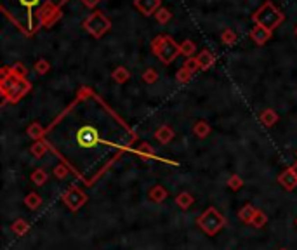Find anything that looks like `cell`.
Instances as JSON below:
<instances>
[{"label": "cell", "mask_w": 297, "mask_h": 250, "mask_svg": "<svg viewBox=\"0 0 297 250\" xmlns=\"http://www.w3.org/2000/svg\"><path fill=\"white\" fill-rule=\"evenodd\" d=\"M195 52H197V44L193 40H184L181 42V54L188 57H195Z\"/></svg>", "instance_id": "cell-25"}, {"label": "cell", "mask_w": 297, "mask_h": 250, "mask_svg": "<svg viewBox=\"0 0 297 250\" xmlns=\"http://www.w3.org/2000/svg\"><path fill=\"white\" fill-rule=\"evenodd\" d=\"M111 78L122 85V83H125L130 80V72L125 68V66H117V68L113 70V73H111Z\"/></svg>", "instance_id": "cell-18"}, {"label": "cell", "mask_w": 297, "mask_h": 250, "mask_svg": "<svg viewBox=\"0 0 297 250\" xmlns=\"http://www.w3.org/2000/svg\"><path fill=\"white\" fill-rule=\"evenodd\" d=\"M280 250H287V249H280Z\"/></svg>", "instance_id": "cell-41"}, {"label": "cell", "mask_w": 297, "mask_h": 250, "mask_svg": "<svg viewBox=\"0 0 297 250\" xmlns=\"http://www.w3.org/2000/svg\"><path fill=\"white\" fill-rule=\"evenodd\" d=\"M296 226H297V217H296Z\"/></svg>", "instance_id": "cell-39"}, {"label": "cell", "mask_w": 297, "mask_h": 250, "mask_svg": "<svg viewBox=\"0 0 297 250\" xmlns=\"http://www.w3.org/2000/svg\"><path fill=\"white\" fill-rule=\"evenodd\" d=\"M30 179L33 181V184L37 186H44L47 182V179H49V175H47V172L44 171L42 167H38V169H35L33 172H31Z\"/></svg>", "instance_id": "cell-23"}, {"label": "cell", "mask_w": 297, "mask_h": 250, "mask_svg": "<svg viewBox=\"0 0 297 250\" xmlns=\"http://www.w3.org/2000/svg\"><path fill=\"white\" fill-rule=\"evenodd\" d=\"M276 122H278V113L274 110H271V108H266V110L261 113V124H263L264 127H273Z\"/></svg>", "instance_id": "cell-19"}, {"label": "cell", "mask_w": 297, "mask_h": 250, "mask_svg": "<svg viewBox=\"0 0 297 250\" xmlns=\"http://www.w3.org/2000/svg\"><path fill=\"white\" fill-rule=\"evenodd\" d=\"M296 35H297V26H296Z\"/></svg>", "instance_id": "cell-40"}, {"label": "cell", "mask_w": 297, "mask_h": 250, "mask_svg": "<svg viewBox=\"0 0 297 250\" xmlns=\"http://www.w3.org/2000/svg\"><path fill=\"white\" fill-rule=\"evenodd\" d=\"M76 143H78V146L80 148H94V146H98V144L103 143V139L99 137V132L96 127H92V125H84L78 132H76Z\"/></svg>", "instance_id": "cell-6"}, {"label": "cell", "mask_w": 297, "mask_h": 250, "mask_svg": "<svg viewBox=\"0 0 297 250\" xmlns=\"http://www.w3.org/2000/svg\"><path fill=\"white\" fill-rule=\"evenodd\" d=\"M197 224L205 235L216 236L226 226V217L216 207H209L197 217Z\"/></svg>", "instance_id": "cell-3"}, {"label": "cell", "mask_w": 297, "mask_h": 250, "mask_svg": "<svg viewBox=\"0 0 297 250\" xmlns=\"http://www.w3.org/2000/svg\"><path fill=\"white\" fill-rule=\"evenodd\" d=\"M47 150H49V144L42 139V141H35V143L31 144L30 153L35 156V158H42V156H46Z\"/></svg>", "instance_id": "cell-21"}, {"label": "cell", "mask_w": 297, "mask_h": 250, "mask_svg": "<svg viewBox=\"0 0 297 250\" xmlns=\"http://www.w3.org/2000/svg\"><path fill=\"white\" fill-rule=\"evenodd\" d=\"M26 134H28V137H30V139L42 141L44 136L47 134V129H46V127H42V124H38V122H33V124L28 125Z\"/></svg>", "instance_id": "cell-14"}, {"label": "cell", "mask_w": 297, "mask_h": 250, "mask_svg": "<svg viewBox=\"0 0 297 250\" xmlns=\"http://www.w3.org/2000/svg\"><path fill=\"white\" fill-rule=\"evenodd\" d=\"M30 91H31V83L28 82L26 78H23V80L19 78L7 92H2V96H4V104L5 102H12V104H16V102L21 101V98H25Z\"/></svg>", "instance_id": "cell-7"}, {"label": "cell", "mask_w": 297, "mask_h": 250, "mask_svg": "<svg viewBox=\"0 0 297 250\" xmlns=\"http://www.w3.org/2000/svg\"><path fill=\"white\" fill-rule=\"evenodd\" d=\"M266 223H268V216L263 212V210H257L250 224H252V226H254V227H257V229H261V227L266 226Z\"/></svg>", "instance_id": "cell-28"}, {"label": "cell", "mask_w": 297, "mask_h": 250, "mask_svg": "<svg viewBox=\"0 0 297 250\" xmlns=\"http://www.w3.org/2000/svg\"><path fill=\"white\" fill-rule=\"evenodd\" d=\"M136 153L139 156H143V158H153V160L156 158L155 148H153L151 144H148V143H141V144H139V148L136 150Z\"/></svg>", "instance_id": "cell-24"}, {"label": "cell", "mask_w": 297, "mask_h": 250, "mask_svg": "<svg viewBox=\"0 0 297 250\" xmlns=\"http://www.w3.org/2000/svg\"><path fill=\"white\" fill-rule=\"evenodd\" d=\"M101 2V0H82V4L85 5V7H89V9H94V7H98V4Z\"/></svg>", "instance_id": "cell-37"}, {"label": "cell", "mask_w": 297, "mask_h": 250, "mask_svg": "<svg viewBox=\"0 0 297 250\" xmlns=\"http://www.w3.org/2000/svg\"><path fill=\"white\" fill-rule=\"evenodd\" d=\"M195 198L191 193H188V191H183V193H179L177 197H175V205L181 208V210H188V208L193 205Z\"/></svg>", "instance_id": "cell-17"}, {"label": "cell", "mask_w": 297, "mask_h": 250, "mask_svg": "<svg viewBox=\"0 0 297 250\" xmlns=\"http://www.w3.org/2000/svg\"><path fill=\"white\" fill-rule=\"evenodd\" d=\"M52 174H54V177L56 179H59V181H63V179H66L68 177V167L65 165V163H57L56 167L52 169Z\"/></svg>", "instance_id": "cell-29"}, {"label": "cell", "mask_w": 297, "mask_h": 250, "mask_svg": "<svg viewBox=\"0 0 297 250\" xmlns=\"http://www.w3.org/2000/svg\"><path fill=\"white\" fill-rule=\"evenodd\" d=\"M221 40H223V44H226V46H233V44H236L238 37H236V33L231 30V28H226V30L221 33Z\"/></svg>", "instance_id": "cell-27"}, {"label": "cell", "mask_w": 297, "mask_h": 250, "mask_svg": "<svg viewBox=\"0 0 297 250\" xmlns=\"http://www.w3.org/2000/svg\"><path fill=\"white\" fill-rule=\"evenodd\" d=\"M11 229L16 236H25L28 231H30V223L25 219H16L14 223H12Z\"/></svg>", "instance_id": "cell-20"}, {"label": "cell", "mask_w": 297, "mask_h": 250, "mask_svg": "<svg viewBox=\"0 0 297 250\" xmlns=\"http://www.w3.org/2000/svg\"><path fill=\"white\" fill-rule=\"evenodd\" d=\"M155 19L160 25H165V23H169V21L172 19V14H171V11H169L167 7H160L158 11L155 12Z\"/></svg>", "instance_id": "cell-26"}, {"label": "cell", "mask_w": 297, "mask_h": 250, "mask_svg": "<svg viewBox=\"0 0 297 250\" xmlns=\"http://www.w3.org/2000/svg\"><path fill=\"white\" fill-rule=\"evenodd\" d=\"M278 182L285 188L287 191H292L297 188V175L294 174L292 169L289 167V169H285V171L278 175Z\"/></svg>", "instance_id": "cell-10"}, {"label": "cell", "mask_w": 297, "mask_h": 250, "mask_svg": "<svg viewBox=\"0 0 297 250\" xmlns=\"http://www.w3.org/2000/svg\"><path fill=\"white\" fill-rule=\"evenodd\" d=\"M25 205H26L30 210H37L40 205H42V197L35 191H30V193L25 197Z\"/></svg>", "instance_id": "cell-22"}, {"label": "cell", "mask_w": 297, "mask_h": 250, "mask_svg": "<svg viewBox=\"0 0 297 250\" xmlns=\"http://www.w3.org/2000/svg\"><path fill=\"white\" fill-rule=\"evenodd\" d=\"M290 169H292V172H294V174H296V175H297V162H296V163H294V165H292V167H290Z\"/></svg>", "instance_id": "cell-38"}, {"label": "cell", "mask_w": 297, "mask_h": 250, "mask_svg": "<svg viewBox=\"0 0 297 250\" xmlns=\"http://www.w3.org/2000/svg\"><path fill=\"white\" fill-rule=\"evenodd\" d=\"M11 68H12V75L18 76V78L23 80V78H26V76H28V70H26V66H25L23 63H14Z\"/></svg>", "instance_id": "cell-30"}, {"label": "cell", "mask_w": 297, "mask_h": 250, "mask_svg": "<svg viewBox=\"0 0 297 250\" xmlns=\"http://www.w3.org/2000/svg\"><path fill=\"white\" fill-rule=\"evenodd\" d=\"M61 200L72 212H76V210H80V208L87 203L89 197L78 188V186H72V188H68V190L63 193Z\"/></svg>", "instance_id": "cell-5"}, {"label": "cell", "mask_w": 297, "mask_h": 250, "mask_svg": "<svg viewBox=\"0 0 297 250\" xmlns=\"http://www.w3.org/2000/svg\"><path fill=\"white\" fill-rule=\"evenodd\" d=\"M148 197H149V200H151L153 203H162V201L167 200L169 193H167V190H165L164 186L156 184V186H153V188H149Z\"/></svg>", "instance_id": "cell-13"}, {"label": "cell", "mask_w": 297, "mask_h": 250, "mask_svg": "<svg viewBox=\"0 0 297 250\" xmlns=\"http://www.w3.org/2000/svg\"><path fill=\"white\" fill-rule=\"evenodd\" d=\"M84 28L96 38H101L111 28V21L103 14V12H92L84 21Z\"/></svg>", "instance_id": "cell-4"}, {"label": "cell", "mask_w": 297, "mask_h": 250, "mask_svg": "<svg viewBox=\"0 0 297 250\" xmlns=\"http://www.w3.org/2000/svg\"><path fill=\"white\" fill-rule=\"evenodd\" d=\"M296 156H297V151H296Z\"/></svg>", "instance_id": "cell-42"}, {"label": "cell", "mask_w": 297, "mask_h": 250, "mask_svg": "<svg viewBox=\"0 0 297 250\" xmlns=\"http://www.w3.org/2000/svg\"><path fill=\"white\" fill-rule=\"evenodd\" d=\"M134 7L143 16H155V12L162 7V0H134Z\"/></svg>", "instance_id": "cell-8"}, {"label": "cell", "mask_w": 297, "mask_h": 250, "mask_svg": "<svg viewBox=\"0 0 297 250\" xmlns=\"http://www.w3.org/2000/svg\"><path fill=\"white\" fill-rule=\"evenodd\" d=\"M50 70V63L47 59H38L37 63H35V72L38 73V75H46L47 72Z\"/></svg>", "instance_id": "cell-31"}, {"label": "cell", "mask_w": 297, "mask_h": 250, "mask_svg": "<svg viewBox=\"0 0 297 250\" xmlns=\"http://www.w3.org/2000/svg\"><path fill=\"white\" fill-rule=\"evenodd\" d=\"M158 80V73H156L155 68H146L145 73H143V82L145 83H155Z\"/></svg>", "instance_id": "cell-33"}, {"label": "cell", "mask_w": 297, "mask_h": 250, "mask_svg": "<svg viewBox=\"0 0 297 250\" xmlns=\"http://www.w3.org/2000/svg\"><path fill=\"white\" fill-rule=\"evenodd\" d=\"M184 68L188 70V72H191V73H195V72H200V66H198V61H197V57H188L186 61H184Z\"/></svg>", "instance_id": "cell-35"}, {"label": "cell", "mask_w": 297, "mask_h": 250, "mask_svg": "<svg viewBox=\"0 0 297 250\" xmlns=\"http://www.w3.org/2000/svg\"><path fill=\"white\" fill-rule=\"evenodd\" d=\"M252 19H254L255 25H259V26H264L273 31L274 28H278L280 25L285 21V14H283L278 7H274V4L271 0H266V2L252 14Z\"/></svg>", "instance_id": "cell-2"}, {"label": "cell", "mask_w": 297, "mask_h": 250, "mask_svg": "<svg viewBox=\"0 0 297 250\" xmlns=\"http://www.w3.org/2000/svg\"><path fill=\"white\" fill-rule=\"evenodd\" d=\"M151 50L164 65H171L181 54V46L171 35H156L151 42Z\"/></svg>", "instance_id": "cell-1"}, {"label": "cell", "mask_w": 297, "mask_h": 250, "mask_svg": "<svg viewBox=\"0 0 297 250\" xmlns=\"http://www.w3.org/2000/svg\"><path fill=\"white\" fill-rule=\"evenodd\" d=\"M198 66H200V72H205V70L212 68V65L216 63V56H214L210 50H202V52L197 56Z\"/></svg>", "instance_id": "cell-12"}, {"label": "cell", "mask_w": 297, "mask_h": 250, "mask_svg": "<svg viewBox=\"0 0 297 250\" xmlns=\"http://www.w3.org/2000/svg\"><path fill=\"white\" fill-rule=\"evenodd\" d=\"M228 186L231 188L233 191H236V190H240L242 186H244V179L240 177V175H236V174H233L231 177H229V181H228Z\"/></svg>", "instance_id": "cell-34"}, {"label": "cell", "mask_w": 297, "mask_h": 250, "mask_svg": "<svg viewBox=\"0 0 297 250\" xmlns=\"http://www.w3.org/2000/svg\"><path fill=\"white\" fill-rule=\"evenodd\" d=\"M255 212H257V208H255L254 205L245 203L244 207L240 208V212H238V219L245 224H250L252 219H254V216H255Z\"/></svg>", "instance_id": "cell-16"}, {"label": "cell", "mask_w": 297, "mask_h": 250, "mask_svg": "<svg viewBox=\"0 0 297 250\" xmlns=\"http://www.w3.org/2000/svg\"><path fill=\"white\" fill-rule=\"evenodd\" d=\"M191 76H193V73L188 72L184 66H183V68L177 70V73H175V80H177L179 83H188L191 80Z\"/></svg>", "instance_id": "cell-32"}, {"label": "cell", "mask_w": 297, "mask_h": 250, "mask_svg": "<svg viewBox=\"0 0 297 250\" xmlns=\"http://www.w3.org/2000/svg\"><path fill=\"white\" fill-rule=\"evenodd\" d=\"M61 18H63V11H61V9H59V11L54 12V14L50 16V19H49V21H47L46 26H44V28H50L54 23H57V21H59V19H61Z\"/></svg>", "instance_id": "cell-36"}, {"label": "cell", "mask_w": 297, "mask_h": 250, "mask_svg": "<svg viewBox=\"0 0 297 250\" xmlns=\"http://www.w3.org/2000/svg\"><path fill=\"white\" fill-rule=\"evenodd\" d=\"M210 132H212V127L209 125V122L198 120L197 124L193 125V134L198 137V139H205V137H209Z\"/></svg>", "instance_id": "cell-15"}, {"label": "cell", "mask_w": 297, "mask_h": 250, "mask_svg": "<svg viewBox=\"0 0 297 250\" xmlns=\"http://www.w3.org/2000/svg\"><path fill=\"white\" fill-rule=\"evenodd\" d=\"M174 136H175L174 129L169 127V125H160V127L155 130V139L160 144H169L172 139H174Z\"/></svg>", "instance_id": "cell-11"}, {"label": "cell", "mask_w": 297, "mask_h": 250, "mask_svg": "<svg viewBox=\"0 0 297 250\" xmlns=\"http://www.w3.org/2000/svg\"><path fill=\"white\" fill-rule=\"evenodd\" d=\"M271 37H273V31L264 26H259V25H254V28L250 30V38L257 46H264L266 42L271 40Z\"/></svg>", "instance_id": "cell-9"}]
</instances>
